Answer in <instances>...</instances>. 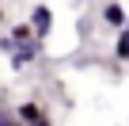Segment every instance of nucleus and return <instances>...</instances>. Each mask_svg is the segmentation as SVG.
I'll use <instances>...</instances> for the list:
<instances>
[{
    "label": "nucleus",
    "mask_w": 129,
    "mask_h": 126,
    "mask_svg": "<svg viewBox=\"0 0 129 126\" xmlns=\"http://www.w3.org/2000/svg\"><path fill=\"white\" fill-rule=\"evenodd\" d=\"M0 126H23V122H15V118H8L4 111H0Z\"/></svg>",
    "instance_id": "nucleus-7"
},
{
    "label": "nucleus",
    "mask_w": 129,
    "mask_h": 126,
    "mask_svg": "<svg viewBox=\"0 0 129 126\" xmlns=\"http://www.w3.org/2000/svg\"><path fill=\"white\" fill-rule=\"evenodd\" d=\"M125 4H121V0H110V4H103V23L106 27H114V31H121L125 27Z\"/></svg>",
    "instance_id": "nucleus-3"
},
{
    "label": "nucleus",
    "mask_w": 129,
    "mask_h": 126,
    "mask_svg": "<svg viewBox=\"0 0 129 126\" xmlns=\"http://www.w3.org/2000/svg\"><path fill=\"white\" fill-rule=\"evenodd\" d=\"M38 118H42V107H38V103H23V107H19V122L30 126V122H38Z\"/></svg>",
    "instance_id": "nucleus-5"
},
{
    "label": "nucleus",
    "mask_w": 129,
    "mask_h": 126,
    "mask_svg": "<svg viewBox=\"0 0 129 126\" xmlns=\"http://www.w3.org/2000/svg\"><path fill=\"white\" fill-rule=\"evenodd\" d=\"M30 31H34V38H49V31H53V12H49L46 4H38V8L30 12Z\"/></svg>",
    "instance_id": "nucleus-2"
},
{
    "label": "nucleus",
    "mask_w": 129,
    "mask_h": 126,
    "mask_svg": "<svg viewBox=\"0 0 129 126\" xmlns=\"http://www.w3.org/2000/svg\"><path fill=\"white\" fill-rule=\"evenodd\" d=\"M0 23H4V0H0Z\"/></svg>",
    "instance_id": "nucleus-8"
},
{
    "label": "nucleus",
    "mask_w": 129,
    "mask_h": 126,
    "mask_svg": "<svg viewBox=\"0 0 129 126\" xmlns=\"http://www.w3.org/2000/svg\"><path fill=\"white\" fill-rule=\"evenodd\" d=\"M8 38H12V42H27V38H34V31H30V23H19V27H12Z\"/></svg>",
    "instance_id": "nucleus-6"
},
{
    "label": "nucleus",
    "mask_w": 129,
    "mask_h": 126,
    "mask_svg": "<svg viewBox=\"0 0 129 126\" xmlns=\"http://www.w3.org/2000/svg\"><path fill=\"white\" fill-rule=\"evenodd\" d=\"M114 53H118V61H129V23L118 31V46H114Z\"/></svg>",
    "instance_id": "nucleus-4"
},
{
    "label": "nucleus",
    "mask_w": 129,
    "mask_h": 126,
    "mask_svg": "<svg viewBox=\"0 0 129 126\" xmlns=\"http://www.w3.org/2000/svg\"><path fill=\"white\" fill-rule=\"evenodd\" d=\"M42 53V38H27V42H15L12 46V69H23Z\"/></svg>",
    "instance_id": "nucleus-1"
}]
</instances>
